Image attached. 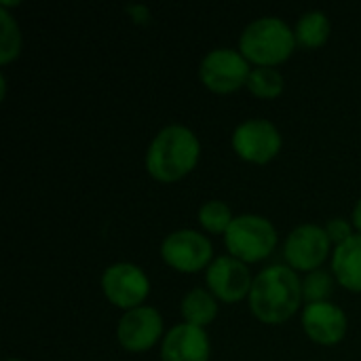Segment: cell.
<instances>
[{
	"label": "cell",
	"instance_id": "6da1fadb",
	"mask_svg": "<svg viewBox=\"0 0 361 361\" xmlns=\"http://www.w3.org/2000/svg\"><path fill=\"white\" fill-rule=\"evenodd\" d=\"M302 283L298 275L281 264L260 271L250 290V309L262 324H283L300 307Z\"/></svg>",
	"mask_w": 361,
	"mask_h": 361
},
{
	"label": "cell",
	"instance_id": "7a4b0ae2",
	"mask_svg": "<svg viewBox=\"0 0 361 361\" xmlns=\"http://www.w3.org/2000/svg\"><path fill=\"white\" fill-rule=\"evenodd\" d=\"M199 152V140L188 127L169 125L152 140L146 154V169L154 180L176 182L195 169Z\"/></svg>",
	"mask_w": 361,
	"mask_h": 361
},
{
	"label": "cell",
	"instance_id": "3957f363",
	"mask_svg": "<svg viewBox=\"0 0 361 361\" xmlns=\"http://www.w3.org/2000/svg\"><path fill=\"white\" fill-rule=\"evenodd\" d=\"M239 47L245 59L271 68L292 55L296 47V36L283 19L260 17L243 30Z\"/></svg>",
	"mask_w": 361,
	"mask_h": 361
},
{
	"label": "cell",
	"instance_id": "277c9868",
	"mask_svg": "<svg viewBox=\"0 0 361 361\" xmlns=\"http://www.w3.org/2000/svg\"><path fill=\"white\" fill-rule=\"evenodd\" d=\"M224 239L233 258L243 262H258L275 250L277 231L267 218L245 214L231 222Z\"/></svg>",
	"mask_w": 361,
	"mask_h": 361
},
{
	"label": "cell",
	"instance_id": "5b68a950",
	"mask_svg": "<svg viewBox=\"0 0 361 361\" xmlns=\"http://www.w3.org/2000/svg\"><path fill=\"white\" fill-rule=\"evenodd\" d=\"M252 70L247 59L233 49H214L209 51L199 68V78L203 85L216 93H231L247 85Z\"/></svg>",
	"mask_w": 361,
	"mask_h": 361
},
{
	"label": "cell",
	"instance_id": "8992f818",
	"mask_svg": "<svg viewBox=\"0 0 361 361\" xmlns=\"http://www.w3.org/2000/svg\"><path fill=\"white\" fill-rule=\"evenodd\" d=\"M233 148L245 161L269 163L281 148V135L271 121L252 118L235 129Z\"/></svg>",
	"mask_w": 361,
	"mask_h": 361
},
{
	"label": "cell",
	"instance_id": "52a82bcc",
	"mask_svg": "<svg viewBox=\"0 0 361 361\" xmlns=\"http://www.w3.org/2000/svg\"><path fill=\"white\" fill-rule=\"evenodd\" d=\"M102 288L112 305L131 311L137 309V305L148 296L150 283L140 267L118 262L106 269L102 277Z\"/></svg>",
	"mask_w": 361,
	"mask_h": 361
},
{
	"label": "cell",
	"instance_id": "ba28073f",
	"mask_svg": "<svg viewBox=\"0 0 361 361\" xmlns=\"http://www.w3.org/2000/svg\"><path fill=\"white\" fill-rule=\"evenodd\" d=\"M161 256L176 271L197 273L209 262L212 243L197 231H178L163 241Z\"/></svg>",
	"mask_w": 361,
	"mask_h": 361
},
{
	"label": "cell",
	"instance_id": "9c48e42d",
	"mask_svg": "<svg viewBox=\"0 0 361 361\" xmlns=\"http://www.w3.org/2000/svg\"><path fill=\"white\" fill-rule=\"evenodd\" d=\"M330 252V237L326 228L315 224L298 226L286 243V258L298 271H315Z\"/></svg>",
	"mask_w": 361,
	"mask_h": 361
},
{
	"label": "cell",
	"instance_id": "30bf717a",
	"mask_svg": "<svg viewBox=\"0 0 361 361\" xmlns=\"http://www.w3.org/2000/svg\"><path fill=\"white\" fill-rule=\"evenodd\" d=\"M163 332L161 315L150 307H137L123 315L118 322V343L127 351H146L150 349Z\"/></svg>",
	"mask_w": 361,
	"mask_h": 361
},
{
	"label": "cell",
	"instance_id": "8fae6325",
	"mask_svg": "<svg viewBox=\"0 0 361 361\" xmlns=\"http://www.w3.org/2000/svg\"><path fill=\"white\" fill-rule=\"evenodd\" d=\"M207 286L224 302H237L252 290V275L247 267L231 256H222L207 269Z\"/></svg>",
	"mask_w": 361,
	"mask_h": 361
},
{
	"label": "cell",
	"instance_id": "7c38bea8",
	"mask_svg": "<svg viewBox=\"0 0 361 361\" xmlns=\"http://www.w3.org/2000/svg\"><path fill=\"white\" fill-rule=\"evenodd\" d=\"M302 328L313 343L319 345H336L345 338L347 317L332 302H313L305 309Z\"/></svg>",
	"mask_w": 361,
	"mask_h": 361
},
{
	"label": "cell",
	"instance_id": "4fadbf2b",
	"mask_svg": "<svg viewBox=\"0 0 361 361\" xmlns=\"http://www.w3.org/2000/svg\"><path fill=\"white\" fill-rule=\"evenodd\" d=\"M163 361H207L209 360V338L203 328L180 324L163 338L161 347Z\"/></svg>",
	"mask_w": 361,
	"mask_h": 361
},
{
	"label": "cell",
	"instance_id": "5bb4252c",
	"mask_svg": "<svg viewBox=\"0 0 361 361\" xmlns=\"http://www.w3.org/2000/svg\"><path fill=\"white\" fill-rule=\"evenodd\" d=\"M332 271L347 290L361 292V233L336 245Z\"/></svg>",
	"mask_w": 361,
	"mask_h": 361
},
{
	"label": "cell",
	"instance_id": "9a60e30c",
	"mask_svg": "<svg viewBox=\"0 0 361 361\" xmlns=\"http://www.w3.org/2000/svg\"><path fill=\"white\" fill-rule=\"evenodd\" d=\"M182 315H184L186 324L203 328L216 319L218 305L209 292H205L203 288H195L182 300Z\"/></svg>",
	"mask_w": 361,
	"mask_h": 361
},
{
	"label": "cell",
	"instance_id": "2e32d148",
	"mask_svg": "<svg viewBox=\"0 0 361 361\" xmlns=\"http://www.w3.org/2000/svg\"><path fill=\"white\" fill-rule=\"evenodd\" d=\"M294 36H296V44L305 49L322 47L330 36V21L322 11H311L298 19Z\"/></svg>",
	"mask_w": 361,
	"mask_h": 361
},
{
	"label": "cell",
	"instance_id": "e0dca14e",
	"mask_svg": "<svg viewBox=\"0 0 361 361\" xmlns=\"http://www.w3.org/2000/svg\"><path fill=\"white\" fill-rule=\"evenodd\" d=\"M247 89L258 97L271 99V97H277L283 91V78L275 68L260 66V68L252 70V74L247 78Z\"/></svg>",
	"mask_w": 361,
	"mask_h": 361
},
{
	"label": "cell",
	"instance_id": "ac0fdd59",
	"mask_svg": "<svg viewBox=\"0 0 361 361\" xmlns=\"http://www.w3.org/2000/svg\"><path fill=\"white\" fill-rule=\"evenodd\" d=\"M233 220L235 218L231 214V207L222 201H207L199 209V222L209 233H226Z\"/></svg>",
	"mask_w": 361,
	"mask_h": 361
},
{
	"label": "cell",
	"instance_id": "d6986e66",
	"mask_svg": "<svg viewBox=\"0 0 361 361\" xmlns=\"http://www.w3.org/2000/svg\"><path fill=\"white\" fill-rule=\"evenodd\" d=\"M0 23H2V36H0V61L8 63L11 59L17 57L19 47H21V36L19 27L13 21V17L6 13V8H0Z\"/></svg>",
	"mask_w": 361,
	"mask_h": 361
},
{
	"label": "cell",
	"instance_id": "ffe728a7",
	"mask_svg": "<svg viewBox=\"0 0 361 361\" xmlns=\"http://www.w3.org/2000/svg\"><path fill=\"white\" fill-rule=\"evenodd\" d=\"M332 294V277L326 271H313L307 275L302 283V296L313 302H326V298Z\"/></svg>",
	"mask_w": 361,
	"mask_h": 361
},
{
	"label": "cell",
	"instance_id": "44dd1931",
	"mask_svg": "<svg viewBox=\"0 0 361 361\" xmlns=\"http://www.w3.org/2000/svg\"><path fill=\"white\" fill-rule=\"evenodd\" d=\"M326 233L330 237V241H334L336 245L345 243L347 239L353 237V231H351V224L343 218H336V220H330V224L326 226Z\"/></svg>",
	"mask_w": 361,
	"mask_h": 361
},
{
	"label": "cell",
	"instance_id": "7402d4cb",
	"mask_svg": "<svg viewBox=\"0 0 361 361\" xmlns=\"http://www.w3.org/2000/svg\"><path fill=\"white\" fill-rule=\"evenodd\" d=\"M353 224H355V226L361 231V199L357 201L355 209H353Z\"/></svg>",
	"mask_w": 361,
	"mask_h": 361
},
{
	"label": "cell",
	"instance_id": "603a6c76",
	"mask_svg": "<svg viewBox=\"0 0 361 361\" xmlns=\"http://www.w3.org/2000/svg\"><path fill=\"white\" fill-rule=\"evenodd\" d=\"M8 361H17V360H8Z\"/></svg>",
	"mask_w": 361,
	"mask_h": 361
}]
</instances>
